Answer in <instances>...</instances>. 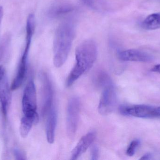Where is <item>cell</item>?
Returning a JSON list of instances; mask_svg holds the SVG:
<instances>
[{
    "mask_svg": "<svg viewBox=\"0 0 160 160\" xmlns=\"http://www.w3.org/2000/svg\"><path fill=\"white\" fill-rule=\"evenodd\" d=\"M98 48L92 39H87L81 43L76 50V64L68 77L66 85H72L76 80L89 70L97 60Z\"/></svg>",
    "mask_w": 160,
    "mask_h": 160,
    "instance_id": "6da1fadb",
    "label": "cell"
},
{
    "mask_svg": "<svg viewBox=\"0 0 160 160\" xmlns=\"http://www.w3.org/2000/svg\"><path fill=\"white\" fill-rule=\"evenodd\" d=\"M75 36V27L71 20H66L58 26L53 42V63L57 68L65 63Z\"/></svg>",
    "mask_w": 160,
    "mask_h": 160,
    "instance_id": "7a4b0ae2",
    "label": "cell"
},
{
    "mask_svg": "<svg viewBox=\"0 0 160 160\" xmlns=\"http://www.w3.org/2000/svg\"><path fill=\"white\" fill-rule=\"evenodd\" d=\"M37 107L36 90L33 81L31 80L26 85L22 97V109L24 116L39 121Z\"/></svg>",
    "mask_w": 160,
    "mask_h": 160,
    "instance_id": "3957f363",
    "label": "cell"
},
{
    "mask_svg": "<svg viewBox=\"0 0 160 160\" xmlns=\"http://www.w3.org/2000/svg\"><path fill=\"white\" fill-rule=\"evenodd\" d=\"M99 103L98 111L102 115H108L113 111L116 102V94L112 81L103 85Z\"/></svg>",
    "mask_w": 160,
    "mask_h": 160,
    "instance_id": "277c9868",
    "label": "cell"
},
{
    "mask_svg": "<svg viewBox=\"0 0 160 160\" xmlns=\"http://www.w3.org/2000/svg\"><path fill=\"white\" fill-rule=\"evenodd\" d=\"M79 116V100L74 97L68 101L67 116V130L68 136L71 138L74 137L78 129Z\"/></svg>",
    "mask_w": 160,
    "mask_h": 160,
    "instance_id": "5b68a950",
    "label": "cell"
},
{
    "mask_svg": "<svg viewBox=\"0 0 160 160\" xmlns=\"http://www.w3.org/2000/svg\"><path fill=\"white\" fill-rule=\"evenodd\" d=\"M122 114L142 118H155V107L146 105H123L119 108Z\"/></svg>",
    "mask_w": 160,
    "mask_h": 160,
    "instance_id": "8992f818",
    "label": "cell"
},
{
    "mask_svg": "<svg viewBox=\"0 0 160 160\" xmlns=\"http://www.w3.org/2000/svg\"><path fill=\"white\" fill-rule=\"evenodd\" d=\"M118 58L125 62H150L153 60V57L145 52L138 49L125 50L118 53Z\"/></svg>",
    "mask_w": 160,
    "mask_h": 160,
    "instance_id": "52a82bcc",
    "label": "cell"
},
{
    "mask_svg": "<svg viewBox=\"0 0 160 160\" xmlns=\"http://www.w3.org/2000/svg\"><path fill=\"white\" fill-rule=\"evenodd\" d=\"M43 82V105L42 107V115L46 116L52 108L53 102V91L51 83L48 75H42Z\"/></svg>",
    "mask_w": 160,
    "mask_h": 160,
    "instance_id": "ba28073f",
    "label": "cell"
},
{
    "mask_svg": "<svg viewBox=\"0 0 160 160\" xmlns=\"http://www.w3.org/2000/svg\"><path fill=\"white\" fill-rule=\"evenodd\" d=\"M96 138L95 132H90L83 136L72 151L71 159L76 160L86 151Z\"/></svg>",
    "mask_w": 160,
    "mask_h": 160,
    "instance_id": "9c48e42d",
    "label": "cell"
},
{
    "mask_svg": "<svg viewBox=\"0 0 160 160\" xmlns=\"http://www.w3.org/2000/svg\"><path fill=\"white\" fill-rule=\"evenodd\" d=\"M11 88L5 77L0 84V102L2 111L4 116H6L11 102Z\"/></svg>",
    "mask_w": 160,
    "mask_h": 160,
    "instance_id": "30bf717a",
    "label": "cell"
},
{
    "mask_svg": "<svg viewBox=\"0 0 160 160\" xmlns=\"http://www.w3.org/2000/svg\"><path fill=\"white\" fill-rule=\"evenodd\" d=\"M57 121V112L55 109L52 107L48 114L46 127L47 140L50 144L54 142Z\"/></svg>",
    "mask_w": 160,
    "mask_h": 160,
    "instance_id": "8fae6325",
    "label": "cell"
},
{
    "mask_svg": "<svg viewBox=\"0 0 160 160\" xmlns=\"http://www.w3.org/2000/svg\"><path fill=\"white\" fill-rule=\"evenodd\" d=\"M142 28L147 30L160 29V12L148 15L142 23Z\"/></svg>",
    "mask_w": 160,
    "mask_h": 160,
    "instance_id": "7c38bea8",
    "label": "cell"
},
{
    "mask_svg": "<svg viewBox=\"0 0 160 160\" xmlns=\"http://www.w3.org/2000/svg\"><path fill=\"white\" fill-rule=\"evenodd\" d=\"M75 10L73 6L69 4H62L51 8L48 11V16L51 18H57L64 16Z\"/></svg>",
    "mask_w": 160,
    "mask_h": 160,
    "instance_id": "4fadbf2b",
    "label": "cell"
},
{
    "mask_svg": "<svg viewBox=\"0 0 160 160\" xmlns=\"http://www.w3.org/2000/svg\"><path fill=\"white\" fill-rule=\"evenodd\" d=\"M38 121L32 117L24 116L22 118L20 126V133L22 138H25L28 136L33 125L38 123Z\"/></svg>",
    "mask_w": 160,
    "mask_h": 160,
    "instance_id": "5bb4252c",
    "label": "cell"
},
{
    "mask_svg": "<svg viewBox=\"0 0 160 160\" xmlns=\"http://www.w3.org/2000/svg\"><path fill=\"white\" fill-rule=\"evenodd\" d=\"M140 141L139 140H134L132 141L127 148L126 154L128 156L132 157L135 154L137 148L140 144Z\"/></svg>",
    "mask_w": 160,
    "mask_h": 160,
    "instance_id": "9a60e30c",
    "label": "cell"
},
{
    "mask_svg": "<svg viewBox=\"0 0 160 160\" xmlns=\"http://www.w3.org/2000/svg\"><path fill=\"white\" fill-rule=\"evenodd\" d=\"M99 150L97 146L92 147L91 150V159L92 160H97L98 158Z\"/></svg>",
    "mask_w": 160,
    "mask_h": 160,
    "instance_id": "2e32d148",
    "label": "cell"
},
{
    "mask_svg": "<svg viewBox=\"0 0 160 160\" xmlns=\"http://www.w3.org/2000/svg\"><path fill=\"white\" fill-rule=\"evenodd\" d=\"M83 3L90 8L92 9L97 8V0H82Z\"/></svg>",
    "mask_w": 160,
    "mask_h": 160,
    "instance_id": "e0dca14e",
    "label": "cell"
},
{
    "mask_svg": "<svg viewBox=\"0 0 160 160\" xmlns=\"http://www.w3.org/2000/svg\"><path fill=\"white\" fill-rule=\"evenodd\" d=\"M14 154L17 160L26 159L24 154L19 149H15L14 151Z\"/></svg>",
    "mask_w": 160,
    "mask_h": 160,
    "instance_id": "ac0fdd59",
    "label": "cell"
},
{
    "mask_svg": "<svg viewBox=\"0 0 160 160\" xmlns=\"http://www.w3.org/2000/svg\"><path fill=\"white\" fill-rule=\"evenodd\" d=\"M5 70L3 67L0 66V84L5 77Z\"/></svg>",
    "mask_w": 160,
    "mask_h": 160,
    "instance_id": "d6986e66",
    "label": "cell"
},
{
    "mask_svg": "<svg viewBox=\"0 0 160 160\" xmlns=\"http://www.w3.org/2000/svg\"><path fill=\"white\" fill-rule=\"evenodd\" d=\"M152 156L150 153H146L142 157L140 160H150L152 158Z\"/></svg>",
    "mask_w": 160,
    "mask_h": 160,
    "instance_id": "ffe728a7",
    "label": "cell"
},
{
    "mask_svg": "<svg viewBox=\"0 0 160 160\" xmlns=\"http://www.w3.org/2000/svg\"><path fill=\"white\" fill-rule=\"evenodd\" d=\"M151 70L152 71H153V72H158V73H160V64L154 66L151 69Z\"/></svg>",
    "mask_w": 160,
    "mask_h": 160,
    "instance_id": "44dd1931",
    "label": "cell"
},
{
    "mask_svg": "<svg viewBox=\"0 0 160 160\" xmlns=\"http://www.w3.org/2000/svg\"><path fill=\"white\" fill-rule=\"evenodd\" d=\"M155 116L160 117V107H155Z\"/></svg>",
    "mask_w": 160,
    "mask_h": 160,
    "instance_id": "7402d4cb",
    "label": "cell"
},
{
    "mask_svg": "<svg viewBox=\"0 0 160 160\" xmlns=\"http://www.w3.org/2000/svg\"><path fill=\"white\" fill-rule=\"evenodd\" d=\"M3 13V8L2 7L0 6V23H1V21H2V18Z\"/></svg>",
    "mask_w": 160,
    "mask_h": 160,
    "instance_id": "603a6c76",
    "label": "cell"
}]
</instances>
